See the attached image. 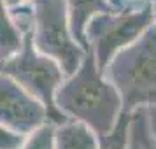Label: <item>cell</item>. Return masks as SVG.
<instances>
[{
	"instance_id": "obj_1",
	"label": "cell",
	"mask_w": 156,
	"mask_h": 149,
	"mask_svg": "<svg viewBox=\"0 0 156 149\" xmlns=\"http://www.w3.org/2000/svg\"><path fill=\"white\" fill-rule=\"evenodd\" d=\"M55 105L65 119L83 123L98 137L109 133L123 114L118 93L98 70L90 51L77 70L58 88Z\"/></svg>"
},
{
	"instance_id": "obj_2",
	"label": "cell",
	"mask_w": 156,
	"mask_h": 149,
	"mask_svg": "<svg viewBox=\"0 0 156 149\" xmlns=\"http://www.w3.org/2000/svg\"><path fill=\"white\" fill-rule=\"evenodd\" d=\"M125 114L156 105V27L146 30L133 44L121 49L104 69Z\"/></svg>"
},
{
	"instance_id": "obj_3",
	"label": "cell",
	"mask_w": 156,
	"mask_h": 149,
	"mask_svg": "<svg viewBox=\"0 0 156 149\" xmlns=\"http://www.w3.org/2000/svg\"><path fill=\"white\" fill-rule=\"evenodd\" d=\"M30 41L41 55L55 60L65 77L79 69L86 56L72 35L65 0H28Z\"/></svg>"
},
{
	"instance_id": "obj_4",
	"label": "cell",
	"mask_w": 156,
	"mask_h": 149,
	"mask_svg": "<svg viewBox=\"0 0 156 149\" xmlns=\"http://www.w3.org/2000/svg\"><path fill=\"white\" fill-rule=\"evenodd\" d=\"M151 27L153 14L149 2L97 14L84 30L86 51L91 53L98 70L104 72L121 49L133 44Z\"/></svg>"
},
{
	"instance_id": "obj_5",
	"label": "cell",
	"mask_w": 156,
	"mask_h": 149,
	"mask_svg": "<svg viewBox=\"0 0 156 149\" xmlns=\"http://www.w3.org/2000/svg\"><path fill=\"white\" fill-rule=\"evenodd\" d=\"M0 72L16 81L25 91L46 107L49 123L60 125L67 121L55 105V97L58 88L65 81V74L55 60L41 55L34 48L30 35H25L20 53L0 63Z\"/></svg>"
},
{
	"instance_id": "obj_6",
	"label": "cell",
	"mask_w": 156,
	"mask_h": 149,
	"mask_svg": "<svg viewBox=\"0 0 156 149\" xmlns=\"http://www.w3.org/2000/svg\"><path fill=\"white\" fill-rule=\"evenodd\" d=\"M48 121L46 107L16 81L0 72V125L28 135Z\"/></svg>"
},
{
	"instance_id": "obj_7",
	"label": "cell",
	"mask_w": 156,
	"mask_h": 149,
	"mask_svg": "<svg viewBox=\"0 0 156 149\" xmlns=\"http://www.w3.org/2000/svg\"><path fill=\"white\" fill-rule=\"evenodd\" d=\"M65 5H67V14H69L72 35L76 39V42L84 49H86V41H84L86 25L97 14L118 9L112 5L111 0H65Z\"/></svg>"
},
{
	"instance_id": "obj_8",
	"label": "cell",
	"mask_w": 156,
	"mask_h": 149,
	"mask_svg": "<svg viewBox=\"0 0 156 149\" xmlns=\"http://www.w3.org/2000/svg\"><path fill=\"white\" fill-rule=\"evenodd\" d=\"M55 149H98V135L83 123L67 119L55 125Z\"/></svg>"
},
{
	"instance_id": "obj_9",
	"label": "cell",
	"mask_w": 156,
	"mask_h": 149,
	"mask_svg": "<svg viewBox=\"0 0 156 149\" xmlns=\"http://www.w3.org/2000/svg\"><path fill=\"white\" fill-rule=\"evenodd\" d=\"M23 42H25V34L14 23L5 2L0 0V63L20 53Z\"/></svg>"
},
{
	"instance_id": "obj_10",
	"label": "cell",
	"mask_w": 156,
	"mask_h": 149,
	"mask_svg": "<svg viewBox=\"0 0 156 149\" xmlns=\"http://www.w3.org/2000/svg\"><path fill=\"white\" fill-rule=\"evenodd\" d=\"M126 149H156V135L149 126L146 109L130 114Z\"/></svg>"
},
{
	"instance_id": "obj_11",
	"label": "cell",
	"mask_w": 156,
	"mask_h": 149,
	"mask_svg": "<svg viewBox=\"0 0 156 149\" xmlns=\"http://www.w3.org/2000/svg\"><path fill=\"white\" fill-rule=\"evenodd\" d=\"M130 114H121L116 126L104 137H98V149H126Z\"/></svg>"
},
{
	"instance_id": "obj_12",
	"label": "cell",
	"mask_w": 156,
	"mask_h": 149,
	"mask_svg": "<svg viewBox=\"0 0 156 149\" xmlns=\"http://www.w3.org/2000/svg\"><path fill=\"white\" fill-rule=\"evenodd\" d=\"M53 137H55V125L48 121L27 135L20 149H55Z\"/></svg>"
},
{
	"instance_id": "obj_13",
	"label": "cell",
	"mask_w": 156,
	"mask_h": 149,
	"mask_svg": "<svg viewBox=\"0 0 156 149\" xmlns=\"http://www.w3.org/2000/svg\"><path fill=\"white\" fill-rule=\"evenodd\" d=\"M27 135H21L11 128L0 125V149H20Z\"/></svg>"
},
{
	"instance_id": "obj_14",
	"label": "cell",
	"mask_w": 156,
	"mask_h": 149,
	"mask_svg": "<svg viewBox=\"0 0 156 149\" xmlns=\"http://www.w3.org/2000/svg\"><path fill=\"white\" fill-rule=\"evenodd\" d=\"M146 116H147L149 126H151V130H153V133L156 135V105L146 109Z\"/></svg>"
},
{
	"instance_id": "obj_15",
	"label": "cell",
	"mask_w": 156,
	"mask_h": 149,
	"mask_svg": "<svg viewBox=\"0 0 156 149\" xmlns=\"http://www.w3.org/2000/svg\"><path fill=\"white\" fill-rule=\"evenodd\" d=\"M5 2V5H7L9 9H16V7H21V5H25L28 0H4Z\"/></svg>"
},
{
	"instance_id": "obj_16",
	"label": "cell",
	"mask_w": 156,
	"mask_h": 149,
	"mask_svg": "<svg viewBox=\"0 0 156 149\" xmlns=\"http://www.w3.org/2000/svg\"><path fill=\"white\" fill-rule=\"evenodd\" d=\"M149 0H121V4L125 7H132V5H140V4H146Z\"/></svg>"
},
{
	"instance_id": "obj_17",
	"label": "cell",
	"mask_w": 156,
	"mask_h": 149,
	"mask_svg": "<svg viewBox=\"0 0 156 149\" xmlns=\"http://www.w3.org/2000/svg\"><path fill=\"white\" fill-rule=\"evenodd\" d=\"M149 7H151V14H153V25L156 27V0H149Z\"/></svg>"
},
{
	"instance_id": "obj_18",
	"label": "cell",
	"mask_w": 156,
	"mask_h": 149,
	"mask_svg": "<svg viewBox=\"0 0 156 149\" xmlns=\"http://www.w3.org/2000/svg\"><path fill=\"white\" fill-rule=\"evenodd\" d=\"M111 2H112L114 7H118V9H123V7H125V5L121 4V0H111Z\"/></svg>"
}]
</instances>
